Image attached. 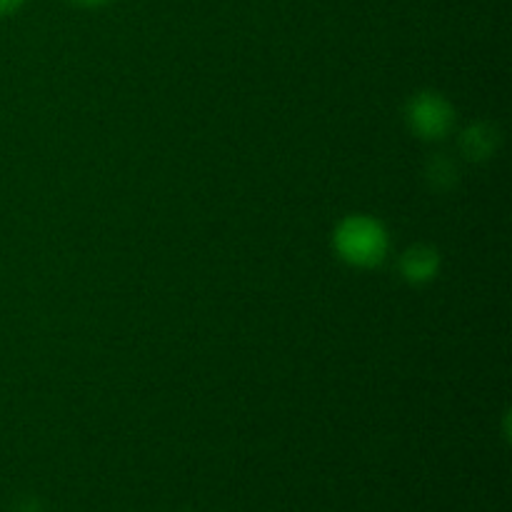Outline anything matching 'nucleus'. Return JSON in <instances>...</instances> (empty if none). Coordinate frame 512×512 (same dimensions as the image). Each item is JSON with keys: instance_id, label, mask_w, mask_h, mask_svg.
I'll list each match as a JSON object with an SVG mask.
<instances>
[{"instance_id": "obj_1", "label": "nucleus", "mask_w": 512, "mask_h": 512, "mask_svg": "<svg viewBox=\"0 0 512 512\" xmlns=\"http://www.w3.org/2000/svg\"><path fill=\"white\" fill-rule=\"evenodd\" d=\"M335 248L340 258L360 268H373L388 255V233L383 225L365 215H353L335 230Z\"/></svg>"}, {"instance_id": "obj_2", "label": "nucleus", "mask_w": 512, "mask_h": 512, "mask_svg": "<svg viewBox=\"0 0 512 512\" xmlns=\"http://www.w3.org/2000/svg\"><path fill=\"white\" fill-rule=\"evenodd\" d=\"M410 125L423 138H443L453 128V108L435 93H420L410 103Z\"/></svg>"}, {"instance_id": "obj_3", "label": "nucleus", "mask_w": 512, "mask_h": 512, "mask_svg": "<svg viewBox=\"0 0 512 512\" xmlns=\"http://www.w3.org/2000/svg\"><path fill=\"white\" fill-rule=\"evenodd\" d=\"M403 275L410 280V283H425V280H433L435 273H438V253L433 248H425V245H418V248H410L408 253L403 255Z\"/></svg>"}, {"instance_id": "obj_4", "label": "nucleus", "mask_w": 512, "mask_h": 512, "mask_svg": "<svg viewBox=\"0 0 512 512\" xmlns=\"http://www.w3.org/2000/svg\"><path fill=\"white\" fill-rule=\"evenodd\" d=\"M495 140L498 135L490 125H475L463 135V148L470 158H488L495 150Z\"/></svg>"}, {"instance_id": "obj_5", "label": "nucleus", "mask_w": 512, "mask_h": 512, "mask_svg": "<svg viewBox=\"0 0 512 512\" xmlns=\"http://www.w3.org/2000/svg\"><path fill=\"white\" fill-rule=\"evenodd\" d=\"M23 3L25 0H0V15L15 13V10H18Z\"/></svg>"}, {"instance_id": "obj_6", "label": "nucleus", "mask_w": 512, "mask_h": 512, "mask_svg": "<svg viewBox=\"0 0 512 512\" xmlns=\"http://www.w3.org/2000/svg\"><path fill=\"white\" fill-rule=\"evenodd\" d=\"M70 3L80 5V8H100V5H108L113 0H70Z\"/></svg>"}, {"instance_id": "obj_7", "label": "nucleus", "mask_w": 512, "mask_h": 512, "mask_svg": "<svg viewBox=\"0 0 512 512\" xmlns=\"http://www.w3.org/2000/svg\"><path fill=\"white\" fill-rule=\"evenodd\" d=\"M18 512H43V510H40V505L35 503V500H25V503L18 508Z\"/></svg>"}]
</instances>
